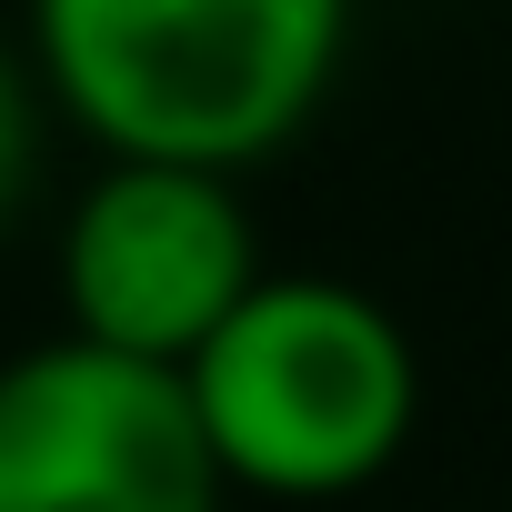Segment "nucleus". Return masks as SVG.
I'll list each match as a JSON object with an SVG mask.
<instances>
[{
    "label": "nucleus",
    "mask_w": 512,
    "mask_h": 512,
    "mask_svg": "<svg viewBox=\"0 0 512 512\" xmlns=\"http://www.w3.org/2000/svg\"><path fill=\"white\" fill-rule=\"evenodd\" d=\"M0 512H221L191 392L101 342H31L0 362Z\"/></svg>",
    "instance_id": "nucleus-4"
},
{
    "label": "nucleus",
    "mask_w": 512,
    "mask_h": 512,
    "mask_svg": "<svg viewBox=\"0 0 512 512\" xmlns=\"http://www.w3.org/2000/svg\"><path fill=\"white\" fill-rule=\"evenodd\" d=\"M262 282V241L231 171L191 161H101L61 221V312L71 342L181 372Z\"/></svg>",
    "instance_id": "nucleus-3"
},
{
    "label": "nucleus",
    "mask_w": 512,
    "mask_h": 512,
    "mask_svg": "<svg viewBox=\"0 0 512 512\" xmlns=\"http://www.w3.org/2000/svg\"><path fill=\"white\" fill-rule=\"evenodd\" d=\"M221 492L342 502L372 492L422 422L412 332L332 272H262L241 312L181 362Z\"/></svg>",
    "instance_id": "nucleus-2"
},
{
    "label": "nucleus",
    "mask_w": 512,
    "mask_h": 512,
    "mask_svg": "<svg viewBox=\"0 0 512 512\" xmlns=\"http://www.w3.org/2000/svg\"><path fill=\"white\" fill-rule=\"evenodd\" d=\"M31 161H41V91H31V71H21V51L0 41V211L21 201V181H31Z\"/></svg>",
    "instance_id": "nucleus-5"
},
{
    "label": "nucleus",
    "mask_w": 512,
    "mask_h": 512,
    "mask_svg": "<svg viewBox=\"0 0 512 512\" xmlns=\"http://www.w3.org/2000/svg\"><path fill=\"white\" fill-rule=\"evenodd\" d=\"M352 0H31V61L111 161L241 171L332 91Z\"/></svg>",
    "instance_id": "nucleus-1"
}]
</instances>
